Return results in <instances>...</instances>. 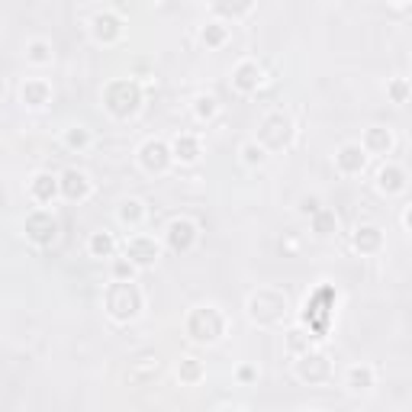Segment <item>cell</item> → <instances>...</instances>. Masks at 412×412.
Returning a JSON list of instances; mask_svg holds the SVG:
<instances>
[{
  "instance_id": "obj_1",
  "label": "cell",
  "mask_w": 412,
  "mask_h": 412,
  "mask_svg": "<svg viewBox=\"0 0 412 412\" xmlns=\"http://www.w3.org/2000/svg\"><path fill=\"white\" fill-rule=\"evenodd\" d=\"M106 309L116 322H126V319H135L142 309V297L135 290L132 281H113V287L106 290Z\"/></svg>"
},
{
  "instance_id": "obj_2",
  "label": "cell",
  "mask_w": 412,
  "mask_h": 412,
  "mask_svg": "<svg viewBox=\"0 0 412 412\" xmlns=\"http://www.w3.org/2000/svg\"><path fill=\"white\" fill-rule=\"evenodd\" d=\"M103 103H106V110L113 113V116H132V113L139 110L142 103V91L135 81H113L110 87H106V97H103Z\"/></svg>"
},
{
  "instance_id": "obj_3",
  "label": "cell",
  "mask_w": 412,
  "mask_h": 412,
  "mask_svg": "<svg viewBox=\"0 0 412 412\" xmlns=\"http://www.w3.org/2000/svg\"><path fill=\"white\" fill-rule=\"evenodd\" d=\"M223 328H225V319L216 306H197L187 319V332L194 341H216L223 335Z\"/></svg>"
},
{
  "instance_id": "obj_4",
  "label": "cell",
  "mask_w": 412,
  "mask_h": 412,
  "mask_svg": "<svg viewBox=\"0 0 412 412\" xmlns=\"http://www.w3.org/2000/svg\"><path fill=\"white\" fill-rule=\"evenodd\" d=\"M26 235L32 238L36 245H48V242H55V235H58V223H55V216L48 213V209H36V213L26 219Z\"/></svg>"
},
{
  "instance_id": "obj_5",
  "label": "cell",
  "mask_w": 412,
  "mask_h": 412,
  "mask_svg": "<svg viewBox=\"0 0 412 412\" xmlns=\"http://www.w3.org/2000/svg\"><path fill=\"white\" fill-rule=\"evenodd\" d=\"M126 258H129L132 268H151L158 261V245L155 238H145V235H132L126 242Z\"/></svg>"
},
{
  "instance_id": "obj_6",
  "label": "cell",
  "mask_w": 412,
  "mask_h": 412,
  "mask_svg": "<svg viewBox=\"0 0 412 412\" xmlns=\"http://www.w3.org/2000/svg\"><path fill=\"white\" fill-rule=\"evenodd\" d=\"M139 155H142V168H145V171H155V174H161V171L171 165V149H168V145H165L161 139L145 142Z\"/></svg>"
},
{
  "instance_id": "obj_7",
  "label": "cell",
  "mask_w": 412,
  "mask_h": 412,
  "mask_svg": "<svg viewBox=\"0 0 412 412\" xmlns=\"http://www.w3.org/2000/svg\"><path fill=\"white\" fill-rule=\"evenodd\" d=\"M264 81V71L258 68V62H238L232 71V84L235 91H242V94H252L258 91V84Z\"/></svg>"
},
{
  "instance_id": "obj_8",
  "label": "cell",
  "mask_w": 412,
  "mask_h": 412,
  "mask_svg": "<svg viewBox=\"0 0 412 412\" xmlns=\"http://www.w3.org/2000/svg\"><path fill=\"white\" fill-rule=\"evenodd\" d=\"M194 242H197V225L190 223V219H174L168 225V245L174 252H187Z\"/></svg>"
},
{
  "instance_id": "obj_9",
  "label": "cell",
  "mask_w": 412,
  "mask_h": 412,
  "mask_svg": "<svg viewBox=\"0 0 412 412\" xmlns=\"http://www.w3.org/2000/svg\"><path fill=\"white\" fill-rule=\"evenodd\" d=\"M335 165H338V171L341 174H361L364 171V165H367V151L361 149V145H345V149L335 155Z\"/></svg>"
},
{
  "instance_id": "obj_10",
  "label": "cell",
  "mask_w": 412,
  "mask_h": 412,
  "mask_svg": "<svg viewBox=\"0 0 412 412\" xmlns=\"http://www.w3.org/2000/svg\"><path fill=\"white\" fill-rule=\"evenodd\" d=\"M58 187H62V194H65L68 200L91 197V180H87V174H81V171H65L62 180H58Z\"/></svg>"
},
{
  "instance_id": "obj_11",
  "label": "cell",
  "mask_w": 412,
  "mask_h": 412,
  "mask_svg": "<svg viewBox=\"0 0 412 412\" xmlns=\"http://www.w3.org/2000/svg\"><path fill=\"white\" fill-rule=\"evenodd\" d=\"M171 158L184 161V165H194V161L200 158V139H197V135H190V132L178 135L174 145H171Z\"/></svg>"
},
{
  "instance_id": "obj_12",
  "label": "cell",
  "mask_w": 412,
  "mask_h": 412,
  "mask_svg": "<svg viewBox=\"0 0 412 412\" xmlns=\"http://www.w3.org/2000/svg\"><path fill=\"white\" fill-rule=\"evenodd\" d=\"M91 26H94V39H97V42H113V39L122 32L120 19L113 17V13H97V17L91 19Z\"/></svg>"
},
{
  "instance_id": "obj_13",
  "label": "cell",
  "mask_w": 412,
  "mask_h": 412,
  "mask_svg": "<svg viewBox=\"0 0 412 412\" xmlns=\"http://www.w3.org/2000/svg\"><path fill=\"white\" fill-rule=\"evenodd\" d=\"M29 194H32V200L36 203H52L55 200V194H58V180L52 178V174H36L32 178V184H29Z\"/></svg>"
},
{
  "instance_id": "obj_14",
  "label": "cell",
  "mask_w": 412,
  "mask_h": 412,
  "mask_svg": "<svg viewBox=\"0 0 412 412\" xmlns=\"http://www.w3.org/2000/svg\"><path fill=\"white\" fill-rule=\"evenodd\" d=\"M297 374L303 377V380H322V377H328V361L322 355H306L297 364Z\"/></svg>"
},
{
  "instance_id": "obj_15",
  "label": "cell",
  "mask_w": 412,
  "mask_h": 412,
  "mask_svg": "<svg viewBox=\"0 0 412 412\" xmlns=\"http://www.w3.org/2000/svg\"><path fill=\"white\" fill-rule=\"evenodd\" d=\"M377 187L384 190V194H400V190L406 187V174L400 168H380V174H377Z\"/></svg>"
},
{
  "instance_id": "obj_16",
  "label": "cell",
  "mask_w": 412,
  "mask_h": 412,
  "mask_svg": "<svg viewBox=\"0 0 412 412\" xmlns=\"http://www.w3.org/2000/svg\"><path fill=\"white\" fill-rule=\"evenodd\" d=\"M361 149H364V151H390V149H393V135H390V129L374 126V129H367L364 145H361Z\"/></svg>"
},
{
  "instance_id": "obj_17",
  "label": "cell",
  "mask_w": 412,
  "mask_h": 412,
  "mask_svg": "<svg viewBox=\"0 0 412 412\" xmlns=\"http://www.w3.org/2000/svg\"><path fill=\"white\" fill-rule=\"evenodd\" d=\"M19 94H23V103H29V106H42V103H48V84L46 81H26Z\"/></svg>"
},
{
  "instance_id": "obj_18",
  "label": "cell",
  "mask_w": 412,
  "mask_h": 412,
  "mask_svg": "<svg viewBox=\"0 0 412 412\" xmlns=\"http://www.w3.org/2000/svg\"><path fill=\"white\" fill-rule=\"evenodd\" d=\"M26 58L32 65H48L52 62V46H48L46 39H32L26 46Z\"/></svg>"
},
{
  "instance_id": "obj_19",
  "label": "cell",
  "mask_w": 412,
  "mask_h": 412,
  "mask_svg": "<svg viewBox=\"0 0 412 412\" xmlns=\"http://www.w3.org/2000/svg\"><path fill=\"white\" fill-rule=\"evenodd\" d=\"M355 245L361 252H374L377 245H380V229H377V225H361L355 235Z\"/></svg>"
},
{
  "instance_id": "obj_20",
  "label": "cell",
  "mask_w": 412,
  "mask_h": 412,
  "mask_svg": "<svg viewBox=\"0 0 412 412\" xmlns=\"http://www.w3.org/2000/svg\"><path fill=\"white\" fill-rule=\"evenodd\" d=\"M348 386L351 390H371L374 386V371L371 367H351L348 371Z\"/></svg>"
},
{
  "instance_id": "obj_21",
  "label": "cell",
  "mask_w": 412,
  "mask_h": 412,
  "mask_svg": "<svg viewBox=\"0 0 412 412\" xmlns=\"http://www.w3.org/2000/svg\"><path fill=\"white\" fill-rule=\"evenodd\" d=\"M113 248H116V242H113L110 232H94V238H91V254H97V258H110Z\"/></svg>"
},
{
  "instance_id": "obj_22",
  "label": "cell",
  "mask_w": 412,
  "mask_h": 412,
  "mask_svg": "<svg viewBox=\"0 0 412 412\" xmlns=\"http://www.w3.org/2000/svg\"><path fill=\"white\" fill-rule=\"evenodd\" d=\"M142 216H145V209H142L139 200H126V203H122V209H120V223H126V225H139V223H142Z\"/></svg>"
},
{
  "instance_id": "obj_23",
  "label": "cell",
  "mask_w": 412,
  "mask_h": 412,
  "mask_svg": "<svg viewBox=\"0 0 412 412\" xmlns=\"http://www.w3.org/2000/svg\"><path fill=\"white\" fill-rule=\"evenodd\" d=\"M225 36H229V26H225V23H209V26L203 29V42L206 46H223L225 42Z\"/></svg>"
},
{
  "instance_id": "obj_24",
  "label": "cell",
  "mask_w": 412,
  "mask_h": 412,
  "mask_svg": "<svg viewBox=\"0 0 412 412\" xmlns=\"http://www.w3.org/2000/svg\"><path fill=\"white\" fill-rule=\"evenodd\" d=\"M242 158H245V165H261V161H264V149L258 145V142H245V145H242Z\"/></svg>"
},
{
  "instance_id": "obj_25",
  "label": "cell",
  "mask_w": 412,
  "mask_h": 412,
  "mask_svg": "<svg viewBox=\"0 0 412 412\" xmlns=\"http://www.w3.org/2000/svg\"><path fill=\"white\" fill-rule=\"evenodd\" d=\"M216 110H219L216 97H197V116H200V120H209V116H216Z\"/></svg>"
},
{
  "instance_id": "obj_26",
  "label": "cell",
  "mask_w": 412,
  "mask_h": 412,
  "mask_svg": "<svg viewBox=\"0 0 412 412\" xmlns=\"http://www.w3.org/2000/svg\"><path fill=\"white\" fill-rule=\"evenodd\" d=\"M65 142L71 145V149H84L87 142H91V135H87V129H81V126H75V129L65 135Z\"/></svg>"
},
{
  "instance_id": "obj_27",
  "label": "cell",
  "mask_w": 412,
  "mask_h": 412,
  "mask_svg": "<svg viewBox=\"0 0 412 412\" xmlns=\"http://www.w3.org/2000/svg\"><path fill=\"white\" fill-rule=\"evenodd\" d=\"M328 225H338V219L328 213V209H319V213H316V232L328 235Z\"/></svg>"
},
{
  "instance_id": "obj_28",
  "label": "cell",
  "mask_w": 412,
  "mask_h": 412,
  "mask_svg": "<svg viewBox=\"0 0 412 412\" xmlns=\"http://www.w3.org/2000/svg\"><path fill=\"white\" fill-rule=\"evenodd\" d=\"M180 377H184V380H197L200 377V364L194 357H184V361H180Z\"/></svg>"
},
{
  "instance_id": "obj_29",
  "label": "cell",
  "mask_w": 412,
  "mask_h": 412,
  "mask_svg": "<svg viewBox=\"0 0 412 412\" xmlns=\"http://www.w3.org/2000/svg\"><path fill=\"white\" fill-rule=\"evenodd\" d=\"M113 274H116V281H126V277L132 281V277H135V268H132L129 261H122V258H120V261L113 264Z\"/></svg>"
},
{
  "instance_id": "obj_30",
  "label": "cell",
  "mask_w": 412,
  "mask_h": 412,
  "mask_svg": "<svg viewBox=\"0 0 412 412\" xmlns=\"http://www.w3.org/2000/svg\"><path fill=\"white\" fill-rule=\"evenodd\" d=\"M390 91H393V100H396V103H403V100H406V81H396V84L390 87Z\"/></svg>"
},
{
  "instance_id": "obj_31",
  "label": "cell",
  "mask_w": 412,
  "mask_h": 412,
  "mask_svg": "<svg viewBox=\"0 0 412 412\" xmlns=\"http://www.w3.org/2000/svg\"><path fill=\"white\" fill-rule=\"evenodd\" d=\"M303 213H309V216H316V213H319V200H316V197H309V200H303Z\"/></svg>"
},
{
  "instance_id": "obj_32",
  "label": "cell",
  "mask_w": 412,
  "mask_h": 412,
  "mask_svg": "<svg viewBox=\"0 0 412 412\" xmlns=\"http://www.w3.org/2000/svg\"><path fill=\"white\" fill-rule=\"evenodd\" d=\"M309 412H322V409H309Z\"/></svg>"
}]
</instances>
